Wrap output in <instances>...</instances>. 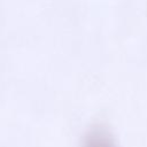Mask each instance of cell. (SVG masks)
Wrapping results in <instances>:
<instances>
[{
    "mask_svg": "<svg viewBox=\"0 0 147 147\" xmlns=\"http://www.w3.org/2000/svg\"><path fill=\"white\" fill-rule=\"evenodd\" d=\"M83 147H116L111 133L103 126L91 129L83 141Z\"/></svg>",
    "mask_w": 147,
    "mask_h": 147,
    "instance_id": "cell-1",
    "label": "cell"
}]
</instances>
